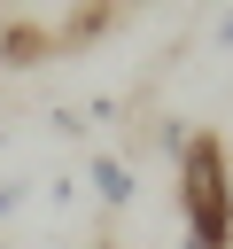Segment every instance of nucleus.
<instances>
[{
    "instance_id": "2",
    "label": "nucleus",
    "mask_w": 233,
    "mask_h": 249,
    "mask_svg": "<svg viewBox=\"0 0 233 249\" xmlns=\"http://www.w3.org/2000/svg\"><path fill=\"white\" fill-rule=\"evenodd\" d=\"M54 54V31L47 23H0V62L8 70H31V62H47Z\"/></svg>"
},
{
    "instance_id": "4",
    "label": "nucleus",
    "mask_w": 233,
    "mask_h": 249,
    "mask_svg": "<svg viewBox=\"0 0 233 249\" xmlns=\"http://www.w3.org/2000/svg\"><path fill=\"white\" fill-rule=\"evenodd\" d=\"M148 140H155V148L179 163V148H186V124H179V117H163V124H148Z\"/></svg>"
},
{
    "instance_id": "6",
    "label": "nucleus",
    "mask_w": 233,
    "mask_h": 249,
    "mask_svg": "<svg viewBox=\"0 0 233 249\" xmlns=\"http://www.w3.org/2000/svg\"><path fill=\"white\" fill-rule=\"evenodd\" d=\"M210 39H217V47H225V54H233V0H225V8H217V31H210Z\"/></svg>"
},
{
    "instance_id": "1",
    "label": "nucleus",
    "mask_w": 233,
    "mask_h": 249,
    "mask_svg": "<svg viewBox=\"0 0 233 249\" xmlns=\"http://www.w3.org/2000/svg\"><path fill=\"white\" fill-rule=\"evenodd\" d=\"M179 218L186 249H233V148L217 132H186L179 148Z\"/></svg>"
},
{
    "instance_id": "7",
    "label": "nucleus",
    "mask_w": 233,
    "mask_h": 249,
    "mask_svg": "<svg viewBox=\"0 0 233 249\" xmlns=\"http://www.w3.org/2000/svg\"><path fill=\"white\" fill-rule=\"evenodd\" d=\"M101 249H109V241H101Z\"/></svg>"
},
{
    "instance_id": "5",
    "label": "nucleus",
    "mask_w": 233,
    "mask_h": 249,
    "mask_svg": "<svg viewBox=\"0 0 233 249\" xmlns=\"http://www.w3.org/2000/svg\"><path fill=\"white\" fill-rule=\"evenodd\" d=\"M23 202H31V179H0V226H8Z\"/></svg>"
},
{
    "instance_id": "3",
    "label": "nucleus",
    "mask_w": 233,
    "mask_h": 249,
    "mask_svg": "<svg viewBox=\"0 0 233 249\" xmlns=\"http://www.w3.org/2000/svg\"><path fill=\"white\" fill-rule=\"evenodd\" d=\"M85 187L101 195V210H124V202L140 195V187H132V163H124V156H93V163H85Z\"/></svg>"
}]
</instances>
